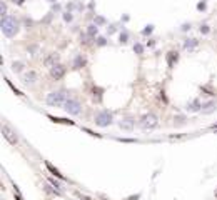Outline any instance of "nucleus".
Masks as SVG:
<instances>
[{
    "label": "nucleus",
    "instance_id": "1",
    "mask_svg": "<svg viewBox=\"0 0 217 200\" xmlns=\"http://www.w3.org/2000/svg\"><path fill=\"white\" fill-rule=\"evenodd\" d=\"M19 28H20V23H19V20L15 17L7 15V17L2 18V32H3L5 37H9V39L15 37L19 34Z\"/></svg>",
    "mask_w": 217,
    "mask_h": 200
},
{
    "label": "nucleus",
    "instance_id": "2",
    "mask_svg": "<svg viewBox=\"0 0 217 200\" xmlns=\"http://www.w3.org/2000/svg\"><path fill=\"white\" fill-rule=\"evenodd\" d=\"M67 92L65 90H57V92H52L47 95V104L50 107H62V105L67 102Z\"/></svg>",
    "mask_w": 217,
    "mask_h": 200
},
{
    "label": "nucleus",
    "instance_id": "3",
    "mask_svg": "<svg viewBox=\"0 0 217 200\" xmlns=\"http://www.w3.org/2000/svg\"><path fill=\"white\" fill-rule=\"evenodd\" d=\"M139 125L144 130H152L159 125V118H157V115H154V113H145L144 117H140Z\"/></svg>",
    "mask_w": 217,
    "mask_h": 200
},
{
    "label": "nucleus",
    "instance_id": "4",
    "mask_svg": "<svg viewBox=\"0 0 217 200\" xmlns=\"http://www.w3.org/2000/svg\"><path fill=\"white\" fill-rule=\"evenodd\" d=\"M95 125H99V127H109L110 124L114 122V117L112 113L109 112V110H100L99 113L95 115Z\"/></svg>",
    "mask_w": 217,
    "mask_h": 200
},
{
    "label": "nucleus",
    "instance_id": "5",
    "mask_svg": "<svg viewBox=\"0 0 217 200\" xmlns=\"http://www.w3.org/2000/svg\"><path fill=\"white\" fill-rule=\"evenodd\" d=\"M64 110L67 113H70V115H80L82 105H80V102L75 100V99H67V102L64 104Z\"/></svg>",
    "mask_w": 217,
    "mask_h": 200
},
{
    "label": "nucleus",
    "instance_id": "6",
    "mask_svg": "<svg viewBox=\"0 0 217 200\" xmlns=\"http://www.w3.org/2000/svg\"><path fill=\"white\" fill-rule=\"evenodd\" d=\"M2 135L5 137L12 145H15V144H17V137H15V133L10 130L9 125H2Z\"/></svg>",
    "mask_w": 217,
    "mask_h": 200
},
{
    "label": "nucleus",
    "instance_id": "7",
    "mask_svg": "<svg viewBox=\"0 0 217 200\" xmlns=\"http://www.w3.org/2000/svg\"><path fill=\"white\" fill-rule=\"evenodd\" d=\"M50 75L54 77L55 80L62 79V77L65 75V67H64V65H60V63H57L55 67H52V68H50Z\"/></svg>",
    "mask_w": 217,
    "mask_h": 200
},
{
    "label": "nucleus",
    "instance_id": "8",
    "mask_svg": "<svg viewBox=\"0 0 217 200\" xmlns=\"http://www.w3.org/2000/svg\"><path fill=\"white\" fill-rule=\"evenodd\" d=\"M134 125H136V120H134V118H130V117L122 118V120L119 122V127H120L122 130H132Z\"/></svg>",
    "mask_w": 217,
    "mask_h": 200
},
{
    "label": "nucleus",
    "instance_id": "9",
    "mask_svg": "<svg viewBox=\"0 0 217 200\" xmlns=\"http://www.w3.org/2000/svg\"><path fill=\"white\" fill-rule=\"evenodd\" d=\"M57 62H59V55H57V54H50V55L45 59V65H47V67H50V68L55 67Z\"/></svg>",
    "mask_w": 217,
    "mask_h": 200
},
{
    "label": "nucleus",
    "instance_id": "10",
    "mask_svg": "<svg viewBox=\"0 0 217 200\" xmlns=\"http://www.w3.org/2000/svg\"><path fill=\"white\" fill-rule=\"evenodd\" d=\"M186 110H187V112H199V110H202V108H200V102L194 100V102H190V104H187Z\"/></svg>",
    "mask_w": 217,
    "mask_h": 200
},
{
    "label": "nucleus",
    "instance_id": "11",
    "mask_svg": "<svg viewBox=\"0 0 217 200\" xmlns=\"http://www.w3.org/2000/svg\"><path fill=\"white\" fill-rule=\"evenodd\" d=\"M215 107H217V104H215L214 100L207 102V104H206V105H204V107H202V113H206V115H207V113H212V112H214V110H215Z\"/></svg>",
    "mask_w": 217,
    "mask_h": 200
},
{
    "label": "nucleus",
    "instance_id": "12",
    "mask_svg": "<svg viewBox=\"0 0 217 200\" xmlns=\"http://www.w3.org/2000/svg\"><path fill=\"white\" fill-rule=\"evenodd\" d=\"M35 80H37V73L32 72V70L23 75V84H27V85H28V84H34Z\"/></svg>",
    "mask_w": 217,
    "mask_h": 200
},
{
    "label": "nucleus",
    "instance_id": "13",
    "mask_svg": "<svg viewBox=\"0 0 217 200\" xmlns=\"http://www.w3.org/2000/svg\"><path fill=\"white\" fill-rule=\"evenodd\" d=\"M177 59H179L177 52H169L167 54V63H169V67H174V62H177Z\"/></svg>",
    "mask_w": 217,
    "mask_h": 200
},
{
    "label": "nucleus",
    "instance_id": "14",
    "mask_svg": "<svg viewBox=\"0 0 217 200\" xmlns=\"http://www.w3.org/2000/svg\"><path fill=\"white\" fill-rule=\"evenodd\" d=\"M85 65V59L82 55H77L75 59H73V68H82Z\"/></svg>",
    "mask_w": 217,
    "mask_h": 200
},
{
    "label": "nucleus",
    "instance_id": "15",
    "mask_svg": "<svg viewBox=\"0 0 217 200\" xmlns=\"http://www.w3.org/2000/svg\"><path fill=\"white\" fill-rule=\"evenodd\" d=\"M45 167H47V169H48V170H50V172H52V173H54V175H55V177H59V178H62V180H65V177H64V175H62V173H60V172H59V170H57V169H54V167H52L50 164H48V162H45Z\"/></svg>",
    "mask_w": 217,
    "mask_h": 200
},
{
    "label": "nucleus",
    "instance_id": "16",
    "mask_svg": "<svg viewBox=\"0 0 217 200\" xmlns=\"http://www.w3.org/2000/svg\"><path fill=\"white\" fill-rule=\"evenodd\" d=\"M48 118H50L52 122H57V124H69V125H73V122H72V120H64V118H59V117H52V115H48Z\"/></svg>",
    "mask_w": 217,
    "mask_h": 200
},
{
    "label": "nucleus",
    "instance_id": "17",
    "mask_svg": "<svg viewBox=\"0 0 217 200\" xmlns=\"http://www.w3.org/2000/svg\"><path fill=\"white\" fill-rule=\"evenodd\" d=\"M195 45H197V40L195 39H189V40H186V43H184L186 48H194Z\"/></svg>",
    "mask_w": 217,
    "mask_h": 200
},
{
    "label": "nucleus",
    "instance_id": "18",
    "mask_svg": "<svg viewBox=\"0 0 217 200\" xmlns=\"http://www.w3.org/2000/svg\"><path fill=\"white\" fill-rule=\"evenodd\" d=\"M12 70L14 72H22L23 70V63L22 62H14L12 63Z\"/></svg>",
    "mask_w": 217,
    "mask_h": 200
},
{
    "label": "nucleus",
    "instance_id": "19",
    "mask_svg": "<svg viewBox=\"0 0 217 200\" xmlns=\"http://www.w3.org/2000/svg\"><path fill=\"white\" fill-rule=\"evenodd\" d=\"M87 34L90 35V37H94L97 34V25H89V28H87Z\"/></svg>",
    "mask_w": 217,
    "mask_h": 200
},
{
    "label": "nucleus",
    "instance_id": "20",
    "mask_svg": "<svg viewBox=\"0 0 217 200\" xmlns=\"http://www.w3.org/2000/svg\"><path fill=\"white\" fill-rule=\"evenodd\" d=\"M134 52H136V54H139V55H140L142 52H144V47H142L140 43H136V45H134Z\"/></svg>",
    "mask_w": 217,
    "mask_h": 200
},
{
    "label": "nucleus",
    "instance_id": "21",
    "mask_svg": "<svg viewBox=\"0 0 217 200\" xmlns=\"http://www.w3.org/2000/svg\"><path fill=\"white\" fill-rule=\"evenodd\" d=\"M0 12H2V15H3V17H7V5H5V3H0Z\"/></svg>",
    "mask_w": 217,
    "mask_h": 200
},
{
    "label": "nucleus",
    "instance_id": "22",
    "mask_svg": "<svg viewBox=\"0 0 217 200\" xmlns=\"http://www.w3.org/2000/svg\"><path fill=\"white\" fill-rule=\"evenodd\" d=\"M209 30H211L209 25H202V27H200V32H202V34H209Z\"/></svg>",
    "mask_w": 217,
    "mask_h": 200
},
{
    "label": "nucleus",
    "instance_id": "23",
    "mask_svg": "<svg viewBox=\"0 0 217 200\" xmlns=\"http://www.w3.org/2000/svg\"><path fill=\"white\" fill-rule=\"evenodd\" d=\"M64 18H65V22H70V20H72V15H70V14H65Z\"/></svg>",
    "mask_w": 217,
    "mask_h": 200
},
{
    "label": "nucleus",
    "instance_id": "24",
    "mask_svg": "<svg viewBox=\"0 0 217 200\" xmlns=\"http://www.w3.org/2000/svg\"><path fill=\"white\" fill-rule=\"evenodd\" d=\"M120 42H127V34H120Z\"/></svg>",
    "mask_w": 217,
    "mask_h": 200
},
{
    "label": "nucleus",
    "instance_id": "25",
    "mask_svg": "<svg viewBox=\"0 0 217 200\" xmlns=\"http://www.w3.org/2000/svg\"><path fill=\"white\" fill-rule=\"evenodd\" d=\"M12 2H14L15 5H23V2H25V0H12Z\"/></svg>",
    "mask_w": 217,
    "mask_h": 200
},
{
    "label": "nucleus",
    "instance_id": "26",
    "mask_svg": "<svg viewBox=\"0 0 217 200\" xmlns=\"http://www.w3.org/2000/svg\"><path fill=\"white\" fill-rule=\"evenodd\" d=\"M150 32H152V25H149V28H145L144 34H150Z\"/></svg>",
    "mask_w": 217,
    "mask_h": 200
},
{
    "label": "nucleus",
    "instance_id": "27",
    "mask_svg": "<svg viewBox=\"0 0 217 200\" xmlns=\"http://www.w3.org/2000/svg\"><path fill=\"white\" fill-rule=\"evenodd\" d=\"M80 198H82V200H90L89 197H82V195H80Z\"/></svg>",
    "mask_w": 217,
    "mask_h": 200
},
{
    "label": "nucleus",
    "instance_id": "28",
    "mask_svg": "<svg viewBox=\"0 0 217 200\" xmlns=\"http://www.w3.org/2000/svg\"><path fill=\"white\" fill-rule=\"evenodd\" d=\"M212 129H214V132H217V125H214V127H212Z\"/></svg>",
    "mask_w": 217,
    "mask_h": 200
},
{
    "label": "nucleus",
    "instance_id": "29",
    "mask_svg": "<svg viewBox=\"0 0 217 200\" xmlns=\"http://www.w3.org/2000/svg\"><path fill=\"white\" fill-rule=\"evenodd\" d=\"M50 2H55V0H50Z\"/></svg>",
    "mask_w": 217,
    "mask_h": 200
}]
</instances>
